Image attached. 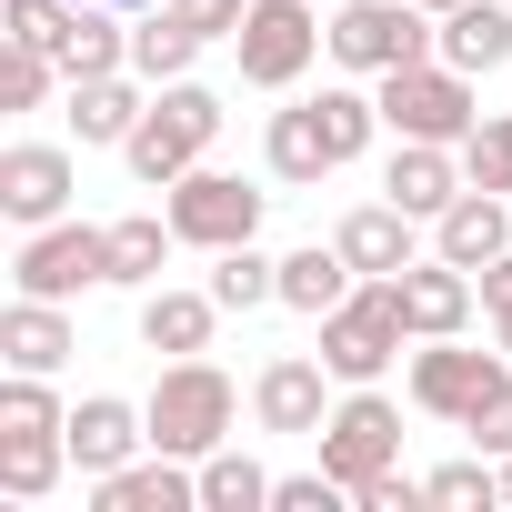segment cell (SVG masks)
Instances as JSON below:
<instances>
[{"label": "cell", "mask_w": 512, "mask_h": 512, "mask_svg": "<svg viewBox=\"0 0 512 512\" xmlns=\"http://www.w3.org/2000/svg\"><path fill=\"white\" fill-rule=\"evenodd\" d=\"M71 462V432H0V492L11 502H41Z\"/></svg>", "instance_id": "f1b7e54d"}, {"label": "cell", "mask_w": 512, "mask_h": 512, "mask_svg": "<svg viewBox=\"0 0 512 512\" xmlns=\"http://www.w3.org/2000/svg\"><path fill=\"white\" fill-rule=\"evenodd\" d=\"M422 492H432V502H452V512H472V502L492 512V502H502V472H492V452H472V462H442V472H422Z\"/></svg>", "instance_id": "d590c367"}, {"label": "cell", "mask_w": 512, "mask_h": 512, "mask_svg": "<svg viewBox=\"0 0 512 512\" xmlns=\"http://www.w3.org/2000/svg\"><path fill=\"white\" fill-rule=\"evenodd\" d=\"M392 292H402V322H412V342H442V332H462L472 322V302H482V282L462 272V262H412V272H392Z\"/></svg>", "instance_id": "4fadbf2b"}, {"label": "cell", "mask_w": 512, "mask_h": 512, "mask_svg": "<svg viewBox=\"0 0 512 512\" xmlns=\"http://www.w3.org/2000/svg\"><path fill=\"white\" fill-rule=\"evenodd\" d=\"M432 51L452 61V71H502L512 61V0H452L442 11V31H432Z\"/></svg>", "instance_id": "ac0fdd59"}, {"label": "cell", "mask_w": 512, "mask_h": 512, "mask_svg": "<svg viewBox=\"0 0 512 512\" xmlns=\"http://www.w3.org/2000/svg\"><path fill=\"white\" fill-rule=\"evenodd\" d=\"M171 211H131V221H111V282L121 292H151L161 282V262H171Z\"/></svg>", "instance_id": "484cf974"}, {"label": "cell", "mask_w": 512, "mask_h": 512, "mask_svg": "<svg viewBox=\"0 0 512 512\" xmlns=\"http://www.w3.org/2000/svg\"><path fill=\"white\" fill-rule=\"evenodd\" d=\"M161 11H171V21H191L201 41H231V31L251 21V0H161Z\"/></svg>", "instance_id": "74e56055"}, {"label": "cell", "mask_w": 512, "mask_h": 512, "mask_svg": "<svg viewBox=\"0 0 512 512\" xmlns=\"http://www.w3.org/2000/svg\"><path fill=\"white\" fill-rule=\"evenodd\" d=\"M71 191H81V171H71L61 141H11L0 151V221H21V231L71 221Z\"/></svg>", "instance_id": "8fae6325"}, {"label": "cell", "mask_w": 512, "mask_h": 512, "mask_svg": "<svg viewBox=\"0 0 512 512\" xmlns=\"http://www.w3.org/2000/svg\"><path fill=\"white\" fill-rule=\"evenodd\" d=\"M312 442H322V472H342V482L362 492V482H382V472L402 462V402H382L372 382H352Z\"/></svg>", "instance_id": "8992f818"}, {"label": "cell", "mask_w": 512, "mask_h": 512, "mask_svg": "<svg viewBox=\"0 0 512 512\" xmlns=\"http://www.w3.org/2000/svg\"><path fill=\"white\" fill-rule=\"evenodd\" d=\"M141 91H151V81H141V71H111V81H71V131H81V141H91V151H101V141H111V151H121V141H131V131H141V111H151V101H141Z\"/></svg>", "instance_id": "7402d4cb"}, {"label": "cell", "mask_w": 512, "mask_h": 512, "mask_svg": "<svg viewBox=\"0 0 512 512\" xmlns=\"http://www.w3.org/2000/svg\"><path fill=\"white\" fill-rule=\"evenodd\" d=\"M272 482H282V472H262L241 442L201 452V512H272Z\"/></svg>", "instance_id": "4316f807"}, {"label": "cell", "mask_w": 512, "mask_h": 512, "mask_svg": "<svg viewBox=\"0 0 512 512\" xmlns=\"http://www.w3.org/2000/svg\"><path fill=\"white\" fill-rule=\"evenodd\" d=\"M51 81H61V61H51V51L0 41V111H41V101H51Z\"/></svg>", "instance_id": "836d02e7"}, {"label": "cell", "mask_w": 512, "mask_h": 512, "mask_svg": "<svg viewBox=\"0 0 512 512\" xmlns=\"http://www.w3.org/2000/svg\"><path fill=\"white\" fill-rule=\"evenodd\" d=\"M462 191H472V171H462V151H452V141H402V151H392V171H382V201H402L412 221H442Z\"/></svg>", "instance_id": "5bb4252c"}, {"label": "cell", "mask_w": 512, "mask_h": 512, "mask_svg": "<svg viewBox=\"0 0 512 512\" xmlns=\"http://www.w3.org/2000/svg\"><path fill=\"white\" fill-rule=\"evenodd\" d=\"M161 211H171V231H181L191 251H231V241L262 231V191L231 181V171H181Z\"/></svg>", "instance_id": "30bf717a"}, {"label": "cell", "mask_w": 512, "mask_h": 512, "mask_svg": "<svg viewBox=\"0 0 512 512\" xmlns=\"http://www.w3.org/2000/svg\"><path fill=\"white\" fill-rule=\"evenodd\" d=\"M251 412H262V432H322V422H332V362H312V352L262 362Z\"/></svg>", "instance_id": "7c38bea8"}, {"label": "cell", "mask_w": 512, "mask_h": 512, "mask_svg": "<svg viewBox=\"0 0 512 512\" xmlns=\"http://www.w3.org/2000/svg\"><path fill=\"white\" fill-rule=\"evenodd\" d=\"M352 282H362V272L342 262V241H302V251H282V312H302V322L342 312Z\"/></svg>", "instance_id": "ffe728a7"}, {"label": "cell", "mask_w": 512, "mask_h": 512, "mask_svg": "<svg viewBox=\"0 0 512 512\" xmlns=\"http://www.w3.org/2000/svg\"><path fill=\"white\" fill-rule=\"evenodd\" d=\"M462 432H472V442H482V452L502 462V452H512V382H502V392H492V402H482V412H472Z\"/></svg>", "instance_id": "ab89813d"}, {"label": "cell", "mask_w": 512, "mask_h": 512, "mask_svg": "<svg viewBox=\"0 0 512 512\" xmlns=\"http://www.w3.org/2000/svg\"><path fill=\"white\" fill-rule=\"evenodd\" d=\"M342 502H352L342 472H282L272 482V512H342Z\"/></svg>", "instance_id": "8d00e7d4"}, {"label": "cell", "mask_w": 512, "mask_h": 512, "mask_svg": "<svg viewBox=\"0 0 512 512\" xmlns=\"http://www.w3.org/2000/svg\"><path fill=\"white\" fill-rule=\"evenodd\" d=\"M352 502H362V512H412V502H432V492H422V482H412V472L392 462V472H382V482H362Z\"/></svg>", "instance_id": "f35d334b"}, {"label": "cell", "mask_w": 512, "mask_h": 512, "mask_svg": "<svg viewBox=\"0 0 512 512\" xmlns=\"http://www.w3.org/2000/svg\"><path fill=\"white\" fill-rule=\"evenodd\" d=\"M502 382H512V352H462V332H442V342L412 352V402L432 422H472Z\"/></svg>", "instance_id": "9c48e42d"}, {"label": "cell", "mask_w": 512, "mask_h": 512, "mask_svg": "<svg viewBox=\"0 0 512 512\" xmlns=\"http://www.w3.org/2000/svg\"><path fill=\"white\" fill-rule=\"evenodd\" d=\"M211 141H221V91H201V81H161L151 111H141V131L121 141V161H131V181L171 191L181 171H201Z\"/></svg>", "instance_id": "7a4b0ae2"}, {"label": "cell", "mask_w": 512, "mask_h": 512, "mask_svg": "<svg viewBox=\"0 0 512 512\" xmlns=\"http://www.w3.org/2000/svg\"><path fill=\"white\" fill-rule=\"evenodd\" d=\"M231 51H241L251 91H292L312 71V51H322V21H312V0H251V21L231 31Z\"/></svg>", "instance_id": "ba28073f"}, {"label": "cell", "mask_w": 512, "mask_h": 512, "mask_svg": "<svg viewBox=\"0 0 512 512\" xmlns=\"http://www.w3.org/2000/svg\"><path fill=\"white\" fill-rule=\"evenodd\" d=\"M462 171H472V191H512V111H482V121H472Z\"/></svg>", "instance_id": "d6a6232c"}, {"label": "cell", "mask_w": 512, "mask_h": 512, "mask_svg": "<svg viewBox=\"0 0 512 512\" xmlns=\"http://www.w3.org/2000/svg\"><path fill=\"white\" fill-rule=\"evenodd\" d=\"M422 11H432V21H442V11H452V0H422Z\"/></svg>", "instance_id": "f6af8a7d"}, {"label": "cell", "mask_w": 512, "mask_h": 512, "mask_svg": "<svg viewBox=\"0 0 512 512\" xmlns=\"http://www.w3.org/2000/svg\"><path fill=\"white\" fill-rule=\"evenodd\" d=\"M492 332H502V352H512V312H492Z\"/></svg>", "instance_id": "b9f144b4"}, {"label": "cell", "mask_w": 512, "mask_h": 512, "mask_svg": "<svg viewBox=\"0 0 512 512\" xmlns=\"http://www.w3.org/2000/svg\"><path fill=\"white\" fill-rule=\"evenodd\" d=\"M312 111H322V131H332V161H362V151H372V131H382V91H352V81H342V91H322Z\"/></svg>", "instance_id": "4dcf8cb0"}, {"label": "cell", "mask_w": 512, "mask_h": 512, "mask_svg": "<svg viewBox=\"0 0 512 512\" xmlns=\"http://www.w3.org/2000/svg\"><path fill=\"white\" fill-rule=\"evenodd\" d=\"M0 432H71L51 372H11V382H0Z\"/></svg>", "instance_id": "1f68e13d"}, {"label": "cell", "mask_w": 512, "mask_h": 512, "mask_svg": "<svg viewBox=\"0 0 512 512\" xmlns=\"http://www.w3.org/2000/svg\"><path fill=\"white\" fill-rule=\"evenodd\" d=\"M191 61H201V31L191 21H171V11H141L131 21V71L161 91V81H191Z\"/></svg>", "instance_id": "83f0119b"}, {"label": "cell", "mask_w": 512, "mask_h": 512, "mask_svg": "<svg viewBox=\"0 0 512 512\" xmlns=\"http://www.w3.org/2000/svg\"><path fill=\"white\" fill-rule=\"evenodd\" d=\"M131 452H151V412H141V402H121V392H91V402L71 412V462L101 482V472H121Z\"/></svg>", "instance_id": "2e32d148"}, {"label": "cell", "mask_w": 512, "mask_h": 512, "mask_svg": "<svg viewBox=\"0 0 512 512\" xmlns=\"http://www.w3.org/2000/svg\"><path fill=\"white\" fill-rule=\"evenodd\" d=\"M91 492H101V512H201V462H181V452H151V462H121V472H101Z\"/></svg>", "instance_id": "e0dca14e"}, {"label": "cell", "mask_w": 512, "mask_h": 512, "mask_svg": "<svg viewBox=\"0 0 512 512\" xmlns=\"http://www.w3.org/2000/svg\"><path fill=\"white\" fill-rule=\"evenodd\" d=\"M151 452H181V462H201V452H221L231 442V422H241V392H231V372L221 362H201V352H181V362H161V382H151Z\"/></svg>", "instance_id": "6da1fadb"}, {"label": "cell", "mask_w": 512, "mask_h": 512, "mask_svg": "<svg viewBox=\"0 0 512 512\" xmlns=\"http://www.w3.org/2000/svg\"><path fill=\"white\" fill-rule=\"evenodd\" d=\"M11 282H21V292H41V302L101 292V282H111V221H41V231L21 241Z\"/></svg>", "instance_id": "52a82bcc"}, {"label": "cell", "mask_w": 512, "mask_h": 512, "mask_svg": "<svg viewBox=\"0 0 512 512\" xmlns=\"http://www.w3.org/2000/svg\"><path fill=\"white\" fill-rule=\"evenodd\" d=\"M412 231H422V221H412L402 201H362V211H342L332 241H342V262H352L362 282H392V272L422 262V241H412Z\"/></svg>", "instance_id": "9a60e30c"}, {"label": "cell", "mask_w": 512, "mask_h": 512, "mask_svg": "<svg viewBox=\"0 0 512 512\" xmlns=\"http://www.w3.org/2000/svg\"><path fill=\"white\" fill-rule=\"evenodd\" d=\"M382 91V131L392 141H472V121H482V101H472V71H452L442 51L432 61H412V71H382L372 81Z\"/></svg>", "instance_id": "3957f363"}, {"label": "cell", "mask_w": 512, "mask_h": 512, "mask_svg": "<svg viewBox=\"0 0 512 512\" xmlns=\"http://www.w3.org/2000/svg\"><path fill=\"white\" fill-rule=\"evenodd\" d=\"M472 282H482V312H512V251H492Z\"/></svg>", "instance_id": "60d3db41"}, {"label": "cell", "mask_w": 512, "mask_h": 512, "mask_svg": "<svg viewBox=\"0 0 512 512\" xmlns=\"http://www.w3.org/2000/svg\"><path fill=\"white\" fill-rule=\"evenodd\" d=\"M402 342H412V322H402V292H392V282H352V302L322 312V362H332V382H382Z\"/></svg>", "instance_id": "5b68a950"}, {"label": "cell", "mask_w": 512, "mask_h": 512, "mask_svg": "<svg viewBox=\"0 0 512 512\" xmlns=\"http://www.w3.org/2000/svg\"><path fill=\"white\" fill-rule=\"evenodd\" d=\"M432 251H442V262H462V272H482L492 251H512V211H502V191H462V201L432 221Z\"/></svg>", "instance_id": "44dd1931"}, {"label": "cell", "mask_w": 512, "mask_h": 512, "mask_svg": "<svg viewBox=\"0 0 512 512\" xmlns=\"http://www.w3.org/2000/svg\"><path fill=\"white\" fill-rule=\"evenodd\" d=\"M502 502H512V452H502Z\"/></svg>", "instance_id": "ee69618b"}, {"label": "cell", "mask_w": 512, "mask_h": 512, "mask_svg": "<svg viewBox=\"0 0 512 512\" xmlns=\"http://www.w3.org/2000/svg\"><path fill=\"white\" fill-rule=\"evenodd\" d=\"M101 11H151V0H101Z\"/></svg>", "instance_id": "7bdbcfd3"}, {"label": "cell", "mask_w": 512, "mask_h": 512, "mask_svg": "<svg viewBox=\"0 0 512 512\" xmlns=\"http://www.w3.org/2000/svg\"><path fill=\"white\" fill-rule=\"evenodd\" d=\"M51 61H61V81H111V71H131V31H121V11H101V0H81Z\"/></svg>", "instance_id": "603a6c76"}, {"label": "cell", "mask_w": 512, "mask_h": 512, "mask_svg": "<svg viewBox=\"0 0 512 512\" xmlns=\"http://www.w3.org/2000/svg\"><path fill=\"white\" fill-rule=\"evenodd\" d=\"M81 0H0V41H21V51H61Z\"/></svg>", "instance_id": "e575fe53"}, {"label": "cell", "mask_w": 512, "mask_h": 512, "mask_svg": "<svg viewBox=\"0 0 512 512\" xmlns=\"http://www.w3.org/2000/svg\"><path fill=\"white\" fill-rule=\"evenodd\" d=\"M71 352H81V332H71V312H61V302L21 292L11 312H0V362H11V372H61Z\"/></svg>", "instance_id": "d6986e66"}, {"label": "cell", "mask_w": 512, "mask_h": 512, "mask_svg": "<svg viewBox=\"0 0 512 512\" xmlns=\"http://www.w3.org/2000/svg\"><path fill=\"white\" fill-rule=\"evenodd\" d=\"M211 322H221V302L211 292H141V342L151 352H211Z\"/></svg>", "instance_id": "d4e9b609"}, {"label": "cell", "mask_w": 512, "mask_h": 512, "mask_svg": "<svg viewBox=\"0 0 512 512\" xmlns=\"http://www.w3.org/2000/svg\"><path fill=\"white\" fill-rule=\"evenodd\" d=\"M322 51L342 71H362V81L412 71V61H432V11H422V0H342L332 31H322Z\"/></svg>", "instance_id": "277c9868"}, {"label": "cell", "mask_w": 512, "mask_h": 512, "mask_svg": "<svg viewBox=\"0 0 512 512\" xmlns=\"http://www.w3.org/2000/svg\"><path fill=\"white\" fill-rule=\"evenodd\" d=\"M262 151H272V181H292V191H312L322 171H342V161H332V131H322L312 101H302V111H272V141H262Z\"/></svg>", "instance_id": "cb8c5ba5"}, {"label": "cell", "mask_w": 512, "mask_h": 512, "mask_svg": "<svg viewBox=\"0 0 512 512\" xmlns=\"http://www.w3.org/2000/svg\"><path fill=\"white\" fill-rule=\"evenodd\" d=\"M211 302H221V312H262V302H282V262H262L251 241L211 251Z\"/></svg>", "instance_id": "f546056e"}]
</instances>
